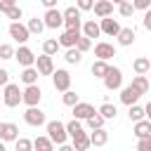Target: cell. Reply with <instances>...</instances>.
Instances as JSON below:
<instances>
[{
	"label": "cell",
	"mask_w": 151,
	"mask_h": 151,
	"mask_svg": "<svg viewBox=\"0 0 151 151\" xmlns=\"http://www.w3.org/2000/svg\"><path fill=\"white\" fill-rule=\"evenodd\" d=\"M132 12H134V7H132V2H130V0H125V2H120V5H118V14H120L123 19H130V17H132Z\"/></svg>",
	"instance_id": "cell-37"
},
{
	"label": "cell",
	"mask_w": 151,
	"mask_h": 151,
	"mask_svg": "<svg viewBox=\"0 0 151 151\" xmlns=\"http://www.w3.org/2000/svg\"><path fill=\"white\" fill-rule=\"evenodd\" d=\"M92 9H94V17H97V19L111 17V14H113V2H111V0H94Z\"/></svg>",
	"instance_id": "cell-16"
},
{
	"label": "cell",
	"mask_w": 151,
	"mask_h": 151,
	"mask_svg": "<svg viewBox=\"0 0 151 151\" xmlns=\"http://www.w3.org/2000/svg\"><path fill=\"white\" fill-rule=\"evenodd\" d=\"M38 78H40V73H38L35 66H24V71H21V76H19V80H21L24 85H33V83H38Z\"/></svg>",
	"instance_id": "cell-23"
},
{
	"label": "cell",
	"mask_w": 151,
	"mask_h": 151,
	"mask_svg": "<svg viewBox=\"0 0 151 151\" xmlns=\"http://www.w3.org/2000/svg\"><path fill=\"white\" fill-rule=\"evenodd\" d=\"M137 149H139V151H151V134H149V137H142V139L137 142Z\"/></svg>",
	"instance_id": "cell-42"
},
{
	"label": "cell",
	"mask_w": 151,
	"mask_h": 151,
	"mask_svg": "<svg viewBox=\"0 0 151 151\" xmlns=\"http://www.w3.org/2000/svg\"><path fill=\"white\" fill-rule=\"evenodd\" d=\"M83 35V31L80 28H64V33L57 38L59 40V45L61 47H76V42H78V38Z\"/></svg>",
	"instance_id": "cell-12"
},
{
	"label": "cell",
	"mask_w": 151,
	"mask_h": 151,
	"mask_svg": "<svg viewBox=\"0 0 151 151\" xmlns=\"http://www.w3.org/2000/svg\"><path fill=\"white\" fill-rule=\"evenodd\" d=\"M0 137H2V123H0Z\"/></svg>",
	"instance_id": "cell-52"
},
{
	"label": "cell",
	"mask_w": 151,
	"mask_h": 151,
	"mask_svg": "<svg viewBox=\"0 0 151 151\" xmlns=\"http://www.w3.org/2000/svg\"><path fill=\"white\" fill-rule=\"evenodd\" d=\"M24 123L31 125V127H40V125L47 123V118H45V113L40 111V106H26V111H24Z\"/></svg>",
	"instance_id": "cell-6"
},
{
	"label": "cell",
	"mask_w": 151,
	"mask_h": 151,
	"mask_svg": "<svg viewBox=\"0 0 151 151\" xmlns=\"http://www.w3.org/2000/svg\"><path fill=\"white\" fill-rule=\"evenodd\" d=\"M99 28H101V35L116 38L118 31H120V24H118V19H113V17H101V19H99Z\"/></svg>",
	"instance_id": "cell-10"
},
{
	"label": "cell",
	"mask_w": 151,
	"mask_h": 151,
	"mask_svg": "<svg viewBox=\"0 0 151 151\" xmlns=\"http://www.w3.org/2000/svg\"><path fill=\"white\" fill-rule=\"evenodd\" d=\"M101 80H104V87H106L109 92L120 90V87H123V71H120L118 66H109V71H106V76H104Z\"/></svg>",
	"instance_id": "cell-4"
},
{
	"label": "cell",
	"mask_w": 151,
	"mask_h": 151,
	"mask_svg": "<svg viewBox=\"0 0 151 151\" xmlns=\"http://www.w3.org/2000/svg\"><path fill=\"white\" fill-rule=\"evenodd\" d=\"M35 68H38V73L40 76H52V71H54V61H52V54H40V57H35Z\"/></svg>",
	"instance_id": "cell-14"
},
{
	"label": "cell",
	"mask_w": 151,
	"mask_h": 151,
	"mask_svg": "<svg viewBox=\"0 0 151 151\" xmlns=\"http://www.w3.org/2000/svg\"><path fill=\"white\" fill-rule=\"evenodd\" d=\"M142 24H144V28H146V31H151V7H149V9H144V19H142Z\"/></svg>",
	"instance_id": "cell-45"
},
{
	"label": "cell",
	"mask_w": 151,
	"mask_h": 151,
	"mask_svg": "<svg viewBox=\"0 0 151 151\" xmlns=\"http://www.w3.org/2000/svg\"><path fill=\"white\" fill-rule=\"evenodd\" d=\"M134 28H123L120 26V31H118V35H116V40H118V45H123V47H130L132 42H134Z\"/></svg>",
	"instance_id": "cell-22"
},
{
	"label": "cell",
	"mask_w": 151,
	"mask_h": 151,
	"mask_svg": "<svg viewBox=\"0 0 151 151\" xmlns=\"http://www.w3.org/2000/svg\"><path fill=\"white\" fill-rule=\"evenodd\" d=\"M7 83H9V73L5 68H0V85H7Z\"/></svg>",
	"instance_id": "cell-46"
},
{
	"label": "cell",
	"mask_w": 151,
	"mask_h": 151,
	"mask_svg": "<svg viewBox=\"0 0 151 151\" xmlns=\"http://www.w3.org/2000/svg\"><path fill=\"white\" fill-rule=\"evenodd\" d=\"M130 2H132V7H134V9H142V12L151 7V0H130Z\"/></svg>",
	"instance_id": "cell-44"
},
{
	"label": "cell",
	"mask_w": 151,
	"mask_h": 151,
	"mask_svg": "<svg viewBox=\"0 0 151 151\" xmlns=\"http://www.w3.org/2000/svg\"><path fill=\"white\" fill-rule=\"evenodd\" d=\"M94 57H97V59L109 61V59H113V57H116V47H113L111 42H106V40H99V42L94 45Z\"/></svg>",
	"instance_id": "cell-13"
},
{
	"label": "cell",
	"mask_w": 151,
	"mask_h": 151,
	"mask_svg": "<svg viewBox=\"0 0 151 151\" xmlns=\"http://www.w3.org/2000/svg\"><path fill=\"white\" fill-rule=\"evenodd\" d=\"M26 26H28V31H31L33 35H40V33L45 31V21H42V19H38V17L28 19V24H26Z\"/></svg>",
	"instance_id": "cell-34"
},
{
	"label": "cell",
	"mask_w": 151,
	"mask_h": 151,
	"mask_svg": "<svg viewBox=\"0 0 151 151\" xmlns=\"http://www.w3.org/2000/svg\"><path fill=\"white\" fill-rule=\"evenodd\" d=\"M76 47H78L80 52H87V50L92 47V38H87V35H80V38H78V42H76Z\"/></svg>",
	"instance_id": "cell-40"
},
{
	"label": "cell",
	"mask_w": 151,
	"mask_h": 151,
	"mask_svg": "<svg viewBox=\"0 0 151 151\" xmlns=\"http://www.w3.org/2000/svg\"><path fill=\"white\" fill-rule=\"evenodd\" d=\"M144 116H146V118H149V120H151V101H149V104H146V106H144Z\"/></svg>",
	"instance_id": "cell-49"
},
{
	"label": "cell",
	"mask_w": 151,
	"mask_h": 151,
	"mask_svg": "<svg viewBox=\"0 0 151 151\" xmlns=\"http://www.w3.org/2000/svg\"><path fill=\"white\" fill-rule=\"evenodd\" d=\"M109 66H111L109 61L97 59V61L92 64V68H90V71H92V76H94V78H104V76H106V71H109Z\"/></svg>",
	"instance_id": "cell-29"
},
{
	"label": "cell",
	"mask_w": 151,
	"mask_h": 151,
	"mask_svg": "<svg viewBox=\"0 0 151 151\" xmlns=\"http://www.w3.org/2000/svg\"><path fill=\"white\" fill-rule=\"evenodd\" d=\"M0 59H14V47L7 45V42H2L0 45Z\"/></svg>",
	"instance_id": "cell-41"
},
{
	"label": "cell",
	"mask_w": 151,
	"mask_h": 151,
	"mask_svg": "<svg viewBox=\"0 0 151 151\" xmlns=\"http://www.w3.org/2000/svg\"><path fill=\"white\" fill-rule=\"evenodd\" d=\"M7 33H9V38H12L14 42H19V45H26V40L31 38L28 26L21 24V21H12V24L7 26Z\"/></svg>",
	"instance_id": "cell-3"
},
{
	"label": "cell",
	"mask_w": 151,
	"mask_h": 151,
	"mask_svg": "<svg viewBox=\"0 0 151 151\" xmlns=\"http://www.w3.org/2000/svg\"><path fill=\"white\" fill-rule=\"evenodd\" d=\"M19 137V127L14 125V123H2V142H14Z\"/></svg>",
	"instance_id": "cell-24"
},
{
	"label": "cell",
	"mask_w": 151,
	"mask_h": 151,
	"mask_svg": "<svg viewBox=\"0 0 151 151\" xmlns=\"http://www.w3.org/2000/svg\"><path fill=\"white\" fill-rule=\"evenodd\" d=\"M111 2H113V5H120V2H125V0H111Z\"/></svg>",
	"instance_id": "cell-51"
},
{
	"label": "cell",
	"mask_w": 151,
	"mask_h": 151,
	"mask_svg": "<svg viewBox=\"0 0 151 151\" xmlns=\"http://www.w3.org/2000/svg\"><path fill=\"white\" fill-rule=\"evenodd\" d=\"M71 109H73V118H78V120H85V118H90V116L94 113V106L87 104V101H78V104H73Z\"/></svg>",
	"instance_id": "cell-17"
},
{
	"label": "cell",
	"mask_w": 151,
	"mask_h": 151,
	"mask_svg": "<svg viewBox=\"0 0 151 151\" xmlns=\"http://www.w3.org/2000/svg\"><path fill=\"white\" fill-rule=\"evenodd\" d=\"M0 151H5V142L2 139H0Z\"/></svg>",
	"instance_id": "cell-50"
},
{
	"label": "cell",
	"mask_w": 151,
	"mask_h": 151,
	"mask_svg": "<svg viewBox=\"0 0 151 151\" xmlns=\"http://www.w3.org/2000/svg\"><path fill=\"white\" fill-rule=\"evenodd\" d=\"M92 5H94V0H76V7H78L80 12H87V9H92Z\"/></svg>",
	"instance_id": "cell-43"
},
{
	"label": "cell",
	"mask_w": 151,
	"mask_h": 151,
	"mask_svg": "<svg viewBox=\"0 0 151 151\" xmlns=\"http://www.w3.org/2000/svg\"><path fill=\"white\" fill-rule=\"evenodd\" d=\"M132 85L142 92V94H146L149 90H151V83H149V78H146V73H137L134 78H132Z\"/></svg>",
	"instance_id": "cell-25"
},
{
	"label": "cell",
	"mask_w": 151,
	"mask_h": 151,
	"mask_svg": "<svg viewBox=\"0 0 151 151\" xmlns=\"http://www.w3.org/2000/svg\"><path fill=\"white\" fill-rule=\"evenodd\" d=\"M59 50H61V45H59L57 38H47V40L42 42V52H45V54H52V57H54Z\"/></svg>",
	"instance_id": "cell-33"
},
{
	"label": "cell",
	"mask_w": 151,
	"mask_h": 151,
	"mask_svg": "<svg viewBox=\"0 0 151 151\" xmlns=\"http://www.w3.org/2000/svg\"><path fill=\"white\" fill-rule=\"evenodd\" d=\"M33 149H38V151H52L54 149V142L47 134H40V137L33 139Z\"/></svg>",
	"instance_id": "cell-26"
},
{
	"label": "cell",
	"mask_w": 151,
	"mask_h": 151,
	"mask_svg": "<svg viewBox=\"0 0 151 151\" xmlns=\"http://www.w3.org/2000/svg\"><path fill=\"white\" fill-rule=\"evenodd\" d=\"M14 146H17V151H31L33 149V142L31 139H24V137H17L14 139Z\"/></svg>",
	"instance_id": "cell-39"
},
{
	"label": "cell",
	"mask_w": 151,
	"mask_h": 151,
	"mask_svg": "<svg viewBox=\"0 0 151 151\" xmlns=\"http://www.w3.org/2000/svg\"><path fill=\"white\" fill-rule=\"evenodd\" d=\"M42 21H45V28L57 31V28H61V26H64V12H59L57 7H50V9H45Z\"/></svg>",
	"instance_id": "cell-7"
},
{
	"label": "cell",
	"mask_w": 151,
	"mask_h": 151,
	"mask_svg": "<svg viewBox=\"0 0 151 151\" xmlns=\"http://www.w3.org/2000/svg\"><path fill=\"white\" fill-rule=\"evenodd\" d=\"M7 19H12V21H21V17H24V12H21V7L19 5H9V7H5V9H0Z\"/></svg>",
	"instance_id": "cell-30"
},
{
	"label": "cell",
	"mask_w": 151,
	"mask_h": 151,
	"mask_svg": "<svg viewBox=\"0 0 151 151\" xmlns=\"http://www.w3.org/2000/svg\"><path fill=\"white\" fill-rule=\"evenodd\" d=\"M9 5H17V0H0V9H5Z\"/></svg>",
	"instance_id": "cell-48"
},
{
	"label": "cell",
	"mask_w": 151,
	"mask_h": 151,
	"mask_svg": "<svg viewBox=\"0 0 151 151\" xmlns=\"http://www.w3.org/2000/svg\"><path fill=\"white\" fill-rule=\"evenodd\" d=\"M83 35H87V38H99L101 35V28H99V21H94V19H87V21H83Z\"/></svg>",
	"instance_id": "cell-21"
},
{
	"label": "cell",
	"mask_w": 151,
	"mask_h": 151,
	"mask_svg": "<svg viewBox=\"0 0 151 151\" xmlns=\"http://www.w3.org/2000/svg\"><path fill=\"white\" fill-rule=\"evenodd\" d=\"M2 101H5L7 109H14V106L21 104V90H19L17 83H7V85H2Z\"/></svg>",
	"instance_id": "cell-2"
},
{
	"label": "cell",
	"mask_w": 151,
	"mask_h": 151,
	"mask_svg": "<svg viewBox=\"0 0 151 151\" xmlns=\"http://www.w3.org/2000/svg\"><path fill=\"white\" fill-rule=\"evenodd\" d=\"M97 111H99L106 120H116V116H118V109H116V104H111V101H104Z\"/></svg>",
	"instance_id": "cell-27"
},
{
	"label": "cell",
	"mask_w": 151,
	"mask_h": 151,
	"mask_svg": "<svg viewBox=\"0 0 151 151\" xmlns=\"http://www.w3.org/2000/svg\"><path fill=\"white\" fill-rule=\"evenodd\" d=\"M139 97H142V92L130 83L127 87H120V101L125 104V106H130V104H137L139 101Z\"/></svg>",
	"instance_id": "cell-15"
},
{
	"label": "cell",
	"mask_w": 151,
	"mask_h": 151,
	"mask_svg": "<svg viewBox=\"0 0 151 151\" xmlns=\"http://www.w3.org/2000/svg\"><path fill=\"white\" fill-rule=\"evenodd\" d=\"M40 5L45 9H50V7H57V0H40Z\"/></svg>",
	"instance_id": "cell-47"
},
{
	"label": "cell",
	"mask_w": 151,
	"mask_h": 151,
	"mask_svg": "<svg viewBox=\"0 0 151 151\" xmlns=\"http://www.w3.org/2000/svg\"><path fill=\"white\" fill-rule=\"evenodd\" d=\"M71 139H73V151H85V149L92 146V144H90V134H87L85 130H80L78 134H73Z\"/></svg>",
	"instance_id": "cell-19"
},
{
	"label": "cell",
	"mask_w": 151,
	"mask_h": 151,
	"mask_svg": "<svg viewBox=\"0 0 151 151\" xmlns=\"http://www.w3.org/2000/svg\"><path fill=\"white\" fill-rule=\"evenodd\" d=\"M14 59L19 61V66H35V54L26 45H19V50H14Z\"/></svg>",
	"instance_id": "cell-11"
},
{
	"label": "cell",
	"mask_w": 151,
	"mask_h": 151,
	"mask_svg": "<svg viewBox=\"0 0 151 151\" xmlns=\"http://www.w3.org/2000/svg\"><path fill=\"white\" fill-rule=\"evenodd\" d=\"M127 109H130V111H127V116H130V120H132V123H134V120L146 118V116H144V106H139V104H130Z\"/></svg>",
	"instance_id": "cell-35"
},
{
	"label": "cell",
	"mask_w": 151,
	"mask_h": 151,
	"mask_svg": "<svg viewBox=\"0 0 151 151\" xmlns=\"http://www.w3.org/2000/svg\"><path fill=\"white\" fill-rule=\"evenodd\" d=\"M61 101H64L66 106H73V104H78V101H80V97H78V94H76V92L68 87V90H64V94H61Z\"/></svg>",
	"instance_id": "cell-36"
},
{
	"label": "cell",
	"mask_w": 151,
	"mask_h": 151,
	"mask_svg": "<svg viewBox=\"0 0 151 151\" xmlns=\"http://www.w3.org/2000/svg\"><path fill=\"white\" fill-rule=\"evenodd\" d=\"M45 130H47V137L54 142V146L66 144V139H68L66 123H61V120H47V123H45Z\"/></svg>",
	"instance_id": "cell-1"
},
{
	"label": "cell",
	"mask_w": 151,
	"mask_h": 151,
	"mask_svg": "<svg viewBox=\"0 0 151 151\" xmlns=\"http://www.w3.org/2000/svg\"><path fill=\"white\" fill-rule=\"evenodd\" d=\"M80 130H83V120H78V118H73L71 123H66V132H68V137L78 134Z\"/></svg>",
	"instance_id": "cell-38"
},
{
	"label": "cell",
	"mask_w": 151,
	"mask_h": 151,
	"mask_svg": "<svg viewBox=\"0 0 151 151\" xmlns=\"http://www.w3.org/2000/svg\"><path fill=\"white\" fill-rule=\"evenodd\" d=\"M40 99H42V90L38 87V83L26 85V87L21 90V104H26V106H38Z\"/></svg>",
	"instance_id": "cell-5"
},
{
	"label": "cell",
	"mask_w": 151,
	"mask_h": 151,
	"mask_svg": "<svg viewBox=\"0 0 151 151\" xmlns=\"http://www.w3.org/2000/svg\"><path fill=\"white\" fill-rule=\"evenodd\" d=\"M132 68H134V73H149L151 59H149V57H137V59L132 61Z\"/></svg>",
	"instance_id": "cell-28"
},
{
	"label": "cell",
	"mask_w": 151,
	"mask_h": 151,
	"mask_svg": "<svg viewBox=\"0 0 151 151\" xmlns=\"http://www.w3.org/2000/svg\"><path fill=\"white\" fill-rule=\"evenodd\" d=\"M104 123H106V118H104L99 111H94L90 118H85V125H87L90 130H94V127H104Z\"/></svg>",
	"instance_id": "cell-32"
},
{
	"label": "cell",
	"mask_w": 151,
	"mask_h": 151,
	"mask_svg": "<svg viewBox=\"0 0 151 151\" xmlns=\"http://www.w3.org/2000/svg\"><path fill=\"white\" fill-rule=\"evenodd\" d=\"M106 142H109V132H106L104 127L90 130V144H92V146H104Z\"/></svg>",
	"instance_id": "cell-18"
},
{
	"label": "cell",
	"mask_w": 151,
	"mask_h": 151,
	"mask_svg": "<svg viewBox=\"0 0 151 151\" xmlns=\"http://www.w3.org/2000/svg\"><path fill=\"white\" fill-rule=\"evenodd\" d=\"M134 137L142 139V137H149L151 134V120L149 118H142V120H134V127H132Z\"/></svg>",
	"instance_id": "cell-20"
},
{
	"label": "cell",
	"mask_w": 151,
	"mask_h": 151,
	"mask_svg": "<svg viewBox=\"0 0 151 151\" xmlns=\"http://www.w3.org/2000/svg\"><path fill=\"white\" fill-rule=\"evenodd\" d=\"M66 64H80L83 61V52L78 47H66V54H64Z\"/></svg>",
	"instance_id": "cell-31"
},
{
	"label": "cell",
	"mask_w": 151,
	"mask_h": 151,
	"mask_svg": "<svg viewBox=\"0 0 151 151\" xmlns=\"http://www.w3.org/2000/svg\"><path fill=\"white\" fill-rule=\"evenodd\" d=\"M52 85H54V90H59V92L68 90V87H71V73H68L66 68L52 71Z\"/></svg>",
	"instance_id": "cell-8"
},
{
	"label": "cell",
	"mask_w": 151,
	"mask_h": 151,
	"mask_svg": "<svg viewBox=\"0 0 151 151\" xmlns=\"http://www.w3.org/2000/svg\"><path fill=\"white\" fill-rule=\"evenodd\" d=\"M64 26L66 28H80L83 26V17H80V9L76 5L64 9Z\"/></svg>",
	"instance_id": "cell-9"
}]
</instances>
